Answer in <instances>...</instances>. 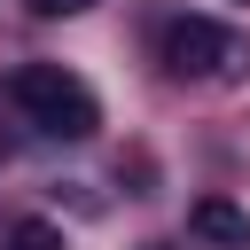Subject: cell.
I'll return each mask as SVG.
<instances>
[{"mask_svg":"<svg viewBox=\"0 0 250 250\" xmlns=\"http://www.w3.org/2000/svg\"><path fill=\"white\" fill-rule=\"evenodd\" d=\"M8 250H62V234H55L47 219H16V227H8Z\"/></svg>","mask_w":250,"mask_h":250,"instance_id":"4","label":"cell"},{"mask_svg":"<svg viewBox=\"0 0 250 250\" xmlns=\"http://www.w3.org/2000/svg\"><path fill=\"white\" fill-rule=\"evenodd\" d=\"M242 8H250V0H242Z\"/></svg>","mask_w":250,"mask_h":250,"instance_id":"6","label":"cell"},{"mask_svg":"<svg viewBox=\"0 0 250 250\" xmlns=\"http://www.w3.org/2000/svg\"><path fill=\"white\" fill-rule=\"evenodd\" d=\"M188 234L211 250H250V211L227 195H203V203H188Z\"/></svg>","mask_w":250,"mask_h":250,"instance_id":"3","label":"cell"},{"mask_svg":"<svg viewBox=\"0 0 250 250\" xmlns=\"http://www.w3.org/2000/svg\"><path fill=\"white\" fill-rule=\"evenodd\" d=\"M23 8H31V16H86L94 0H23Z\"/></svg>","mask_w":250,"mask_h":250,"instance_id":"5","label":"cell"},{"mask_svg":"<svg viewBox=\"0 0 250 250\" xmlns=\"http://www.w3.org/2000/svg\"><path fill=\"white\" fill-rule=\"evenodd\" d=\"M8 94H16V109H23L47 141H86V133L102 125L94 86H86L78 70H62V62H23V70L8 78Z\"/></svg>","mask_w":250,"mask_h":250,"instance_id":"1","label":"cell"},{"mask_svg":"<svg viewBox=\"0 0 250 250\" xmlns=\"http://www.w3.org/2000/svg\"><path fill=\"white\" fill-rule=\"evenodd\" d=\"M156 55H164L172 78H195V86H234L250 70V39L227 31V23H211V16H172Z\"/></svg>","mask_w":250,"mask_h":250,"instance_id":"2","label":"cell"}]
</instances>
